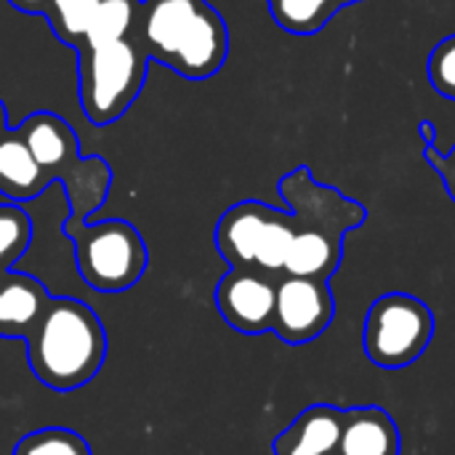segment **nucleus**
<instances>
[{
    "mask_svg": "<svg viewBox=\"0 0 455 455\" xmlns=\"http://www.w3.org/2000/svg\"><path fill=\"white\" fill-rule=\"evenodd\" d=\"M435 336L432 309L408 293H387L368 309L363 347L381 368H405L416 363Z\"/></svg>",
    "mask_w": 455,
    "mask_h": 455,
    "instance_id": "423d86ee",
    "label": "nucleus"
},
{
    "mask_svg": "<svg viewBox=\"0 0 455 455\" xmlns=\"http://www.w3.org/2000/svg\"><path fill=\"white\" fill-rule=\"evenodd\" d=\"M341 416L336 405H312L275 440V455H333L341 443Z\"/></svg>",
    "mask_w": 455,
    "mask_h": 455,
    "instance_id": "9b49d317",
    "label": "nucleus"
},
{
    "mask_svg": "<svg viewBox=\"0 0 455 455\" xmlns=\"http://www.w3.org/2000/svg\"><path fill=\"white\" fill-rule=\"evenodd\" d=\"M280 195L288 203V213L293 216L296 227L323 229L344 237L368 219V211L357 200L344 197L336 187L320 184L307 165L293 168L280 179Z\"/></svg>",
    "mask_w": 455,
    "mask_h": 455,
    "instance_id": "0eeeda50",
    "label": "nucleus"
},
{
    "mask_svg": "<svg viewBox=\"0 0 455 455\" xmlns=\"http://www.w3.org/2000/svg\"><path fill=\"white\" fill-rule=\"evenodd\" d=\"M21 139L35 155L48 181H59L67 189L69 221L85 224L91 213L101 208L112 187V168L104 157H83L75 128L56 112H32L19 125Z\"/></svg>",
    "mask_w": 455,
    "mask_h": 455,
    "instance_id": "7ed1b4c3",
    "label": "nucleus"
},
{
    "mask_svg": "<svg viewBox=\"0 0 455 455\" xmlns=\"http://www.w3.org/2000/svg\"><path fill=\"white\" fill-rule=\"evenodd\" d=\"M133 40L187 80L213 77L229 56V27L208 0H141Z\"/></svg>",
    "mask_w": 455,
    "mask_h": 455,
    "instance_id": "f257e3e1",
    "label": "nucleus"
},
{
    "mask_svg": "<svg viewBox=\"0 0 455 455\" xmlns=\"http://www.w3.org/2000/svg\"><path fill=\"white\" fill-rule=\"evenodd\" d=\"M277 208L259 203V200H243L227 208L216 224V248L221 259L229 264V269H253L256 256L261 248V240L267 235V227L272 221Z\"/></svg>",
    "mask_w": 455,
    "mask_h": 455,
    "instance_id": "9d476101",
    "label": "nucleus"
},
{
    "mask_svg": "<svg viewBox=\"0 0 455 455\" xmlns=\"http://www.w3.org/2000/svg\"><path fill=\"white\" fill-rule=\"evenodd\" d=\"M13 8H19V11H24V13H43V8H45V3L48 0H8Z\"/></svg>",
    "mask_w": 455,
    "mask_h": 455,
    "instance_id": "5701e85b",
    "label": "nucleus"
},
{
    "mask_svg": "<svg viewBox=\"0 0 455 455\" xmlns=\"http://www.w3.org/2000/svg\"><path fill=\"white\" fill-rule=\"evenodd\" d=\"M24 341L35 379L53 392L85 387L96 379L107 357V331L99 315L69 296H51Z\"/></svg>",
    "mask_w": 455,
    "mask_h": 455,
    "instance_id": "f03ea898",
    "label": "nucleus"
},
{
    "mask_svg": "<svg viewBox=\"0 0 455 455\" xmlns=\"http://www.w3.org/2000/svg\"><path fill=\"white\" fill-rule=\"evenodd\" d=\"M341 259H344V237L293 224V240L285 256L288 277H307V280L328 283L339 272Z\"/></svg>",
    "mask_w": 455,
    "mask_h": 455,
    "instance_id": "4468645a",
    "label": "nucleus"
},
{
    "mask_svg": "<svg viewBox=\"0 0 455 455\" xmlns=\"http://www.w3.org/2000/svg\"><path fill=\"white\" fill-rule=\"evenodd\" d=\"M11 125H8V112H5V104H3V99H0V136L8 131Z\"/></svg>",
    "mask_w": 455,
    "mask_h": 455,
    "instance_id": "393cba45",
    "label": "nucleus"
},
{
    "mask_svg": "<svg viewBox=\"0 0 455 455\" xmlns=\"http://www.w3.org/2000/svg\"><path fill=\"white\" fill-rule=\"evenodd\" d=\"M48 301L37 277L13 269L0 275V339H27Z\"/></svg>",
    "mask_w": 455,
    "mask_h": 455,
    "instance_id": "f8f14e48",
    "label": "nucleus"
},
{
    "mask_svg": "<svg viewBox=\"0 0 455 455\" xmlns=\"http://www.w3.org/2000/svg\"><path fill=\"white\" fill-rule=\"evenodd\" d=\"M51 187L48 176L37 165L19 128H8L0 136V195L11 203H27Z\"/></svg>",
    "mask_w": 455,
    "mask_h": 455,
    "instance_id": "2eb2a0df",
    "label": "nucleus"
},
{
    "mask_svg": "<svg viewBox=\"0 0 455 455\" xmlns=\"http://www.w3.org/2000/svg\"><path fill=\"white\" fill-rule=\"evenodd\" d=\"M75 243L77 275L99 293L131 291L147 272V245L141 232L125 219L99 224H64Z\"/></svg>",
    "mask_w": 455,
    "mask_h": 455,
    "instance_id": "39448f33",
    "label": "nucleus"
},
{
    "mask_svg": "<svg viewBox=\"0 0 455 455\" xmlns=\"http://www.w3.org/2000/svg\"><path fill=\"white\" fill-rule=\"evenodd\" d=\"M419 131H421V136H424V144H427V147H435V125H432V120H421Z\"/></svg>",
    "mask_w": 455,
    "mask_h": 455,
    "instance_id": "b1692460",
    "label": "nucleus"
},
{
    "mask_svg": "<svg viewBox=\"0 0 455 455\" xmlns=\"http://www.w3.org/2000/svg\"><path fill=\"white\" fill-rule=\"evenodd\" d=\"M32 219L19 203H0V275L11 272L13 264L29 251Z\"/></svg>",
    "mask_w": 455,
    "mask_h": 455,
    "instance_id": "6ab92c4d",
    "label": "nucleus"
},
{
    "mask_svg": "<svg viewBox=\"0 0 455 455\" xmlns=\"http://www.w3.org/2000/svg\"><path fill=\"white\" fill-rule=\"evenodd\" d=\"M363 0H269V13L291 35L320 32L339 11Z\"/></svg>",
    "mask_w": 455,
    "mask_h": 455,
    "instance_id": "dca6fc26",
    "label": "nucleus"
},
{
    "mask_svg": "<svg viewBox=\"0 0 455 455\" xmlns=\"http://www.w3.org/2000/svg\"><path fill=\"white\" fill-rule=\"evenodd\" d=\"M101 0H48L43 8V16L59 43L69 48H80L85 43V35L91 29V21L99 11Z\"/></svg>",
    "mask_w": 455,
    "mask_h": 455,
    "instance_id": "f3484780",
    "label": "nucleus"
},
{
    "mask_svg": "<svg viewBox=\"0 0 455 455\" xmlns=\"http://www.w3.org/2000/svg\"><path fill=\"white\" fill-rule=\"evenodd\" d=\"M333 455H339V453H333Z\"/></svg>",
    "mask_w": 455,
    "mask_h": 455,
    "instance_id": "a878e982",
    "label": "nucleus"
},
{
    "mask_svg": "<svg viewBox=\"0 0 455 455\" xmlns=\"http://www.w3.org/2000/svg\"><path fill=\"white\" fill-rule=\"evenodd\" d=\"M11 455H93V451L77 432L64 427H45L24 435Z\"/></svg>",
    "mask_w": 455,
    "mask_h": 455,
    "instance_id": "aec40b11",
    "label": "nucleus"
},
{
    "mask_svg": "<svg viewBox=\"0 0 455 455\" xmlns=\"http://www.w3.org/2000/svg\"><path fill=\"white\" fill-rule=\"evenodd\" d=\"M149 59L133 37L77 48V99L83 115L104 128L139 99Z\"/></svg>",
    "mask_w": 455,
    "mask_h": 455,
    "instance_id": "20e7f679",
    "label": "nucleus"
},
{
    "mask_svg": "<svg viewBox=\"0 0 455 455\" xmlns=\"http://www.w3.org/2000/svg\"><path fill=\"white\" fill-rule=\"evenodd\" d=\"M427 72H429L432 88H435L440 96L453 99L455 101V35L443 37V40L432 48Z\"/></svg>",
    "mask_w": 455,
    "mask_h": 455,
    "instance_id": "412c9836",
    "label": "nucleus"
},
{
    "mask_svg": "<svg viewBox=\"0 0 455 455\" xmlns=\"http://www.w3.org/2000/svg\"><path fill=\"white\" fill-rule=\"evenodd\" d=\"M339 455H400V429L384 408H349L341 416Z\"/></svg>",
    "mask_w": 455,
    "mask_h": 455,
    "instance_id": "ddd939ff",
    "label": "nucleus"
},
{
    "mask_svg": "<svg viewBox=\"0 0 455 455\" xmlns=\"http://www.w3.org/2000/svg\"><path fill=\"white\" fill-rule=\"evenodd\" d=\"M336 317V299L328 283L283 277L277 283L272 333L285 344H307L328 331Z\"/></svg>",
    "mask_w": 455,
    "mask_h": 455,
    "instance_id": "6e6552de",
    "label": "nucleus"
},
{
    "mask_svg": "<svg viewBox=\"0 0 455 455\" xmlns=\"http://www.w3.org/2000/svg\"><path fill=\"white\" fill-rule=\"evenodd\" d=\"M424 157H427V163H429V165L443 176L445 189H448L451 200L455 203V147L448 152V155L437 152V147H424Z\"/></svg>",
    "mask_w": 455,
    "mask_h": 455,
    "instance_id": "4be33fe9",
    "label": "nucleus"
},
{
    "mask_svg": "<svg viewBox=\"0 0 455 455\" xmlns=\"http://www.w3.org/2000/svg\"><path fill=\"white\" fill-rule=\"evenodd\" d=\"M277 283L256 269H229L216 285V307L229 328L245 336L272 331Z\"/></svg>",
    "mask_w": 455,
    "mask_h": 455,
    "instance_id": "1a4fd4ad",
    "label": "nucleus"
},
{
    "mask_svg": "<svg viewBox=\"0 0 455 455\" xmlns=\"http://www.w3.org/2000/svg\"><path fill=\"white\" fill-rule=\"evenodd\" d=\"M139 5L141 0H101L83 45H101V43L133 37Z\"/></svg>",
    "mask_w": 455,
    "mask_h": 455,
    "instance_id": "a211bd4d",
    "label": "nucleus"
}]
</instances>
